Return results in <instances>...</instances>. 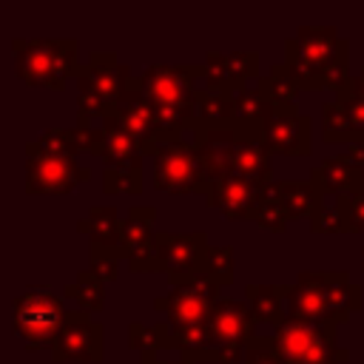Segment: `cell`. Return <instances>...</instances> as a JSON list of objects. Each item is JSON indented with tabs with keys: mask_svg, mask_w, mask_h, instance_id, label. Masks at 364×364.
Instances as JSON below:
<instances>
[{
	"mask_svg": "<svg viewBox=\"0 0 364 364\" xmlns=\"http://www.w3.org/2000/svg\"><path fill=\"white\" fill-rule=\"evenodd\" d=\"M355 85H358V91L364 94V65H361V71L355 74Z\"/></svg>",
	"mask_w": 364,
	"mask_h": 364,
	"instance_id": "42",
	"label": "cell"
},
{
	"mask_svg": "<svg viewBox=\"0 0 364 364\" xmlns=\"http://www.w3.org/2000/svg\"><path fill=\"white\" fill-rule=\"evenodd\" d=\"M128 347L145 353H156L162 350V333H159V321L156 324H142V321H131L128 324Z\"/></svg>",
	"mask_w": 364,
	"mask_h": 364,
	"instance_id": "36",
	"label": "cell"
},
{
	"mask_svg": "<svg viewBox=\"0 0 364 364\" xmlns=\"http://www.w3.org/2000/svg\"><path fill=\"white\" fill-rule=\"evenodd\" d=\"M88 259H91V273H97L102 282H117L119 279V262H125V247H97L88 245Z\"/></svg>",
	"mask_w": 364,
	"mask_h": 364,
	"instance_id": "33",
	"label": "cell"
},
{
	"mask_svg": "<svg viewBox=\"0 0 364 364\" xmlns=\"http://www.w3.org/2000/svg\"><path fill=\"white\" fill-rule=\"evenodd\" d=\"M273 341L284 364H347L350 350L336 341V327L284 321L273 327Z\"/></svg>",
	"mask_w": 364,
	"mask_h": 364,
	"instance_id": "6",
	"label": "cell"
},
{
	"mask_svg": "<svg viewBox=\"0 0 364 364\" xmlns=\"http://www.w3.org/2000/svg\"><path fill=\"white\" fill-rule=\"evenodd\" d=\"M253 222H259L264 230H273V233H284L287 230L290 216L284 210V202H282V193H279V182H270V185L262 188Z\"/></svg>",
	"mask_w": 364,
	"mask_h": 364,
	"instance_id": "29",
	"label": "cell"
},
{
	"mask_svg": "<svg viewBox=\"0 0 364 364\" xmlns=\"http://www.w3.org/2000/svg\"><path fill=\"white\" fill-rule=\"evenodd\" d=\"M259 193H262L259 185H253L245 176L230 173L225 179L210 182V191L205 199L210 208L222 210L228 219H253L256 205H259Z\"/></svg>",
	"mask_w": 364,
	"mask_h": 364,
	"instance_id": "18",
	"label": "cell"
},
{
	"mask_svg": "<svg viewBox=\"0 0 364 364\" xmlns=\"http://www.w3.org/2000/svg\"><path fill=\"white\" fill-rule=\"evenodd\" d=\"M279 193H282V202L290 219H304V216L310 219L324 205V199L316 193L310 179H284L279 182Z\"/></svg>",
	"mask_w": 364,
	"mask_h": 364,
	"instance_id": "25",
	"label": "cell"
},
{
	"mask_svg": "<svg viewBox=\"0 0 364 364\" xmlns=\"http://www.w3.org/2000/svg\"><path fill=\"white\" fill-rule=\"evenodd\" d=\"M142 364H191V361H156V353H145L142 355Z\"/></svg>",
	"mask_w": 364,
	"mask_h": 364,
	"instance_id": "41",
	"label": "cell"
},
{
	"mask_svg": "<svg viewBox=\"0 0 364 364\" xmlns=\"http://www.w3.org/2000/svg\"><path fill=\"white\" fill-rule=\"evenodd\" d=\"M65 313V301L48 284H31L11 301V330L26 350L51 353Z\"/></svg>",
	"mask_w": 364,
	"mask_h": 364,
	"instance_id": "5",
	"label": "cell"
},
{
	"mask_svg": "<svg viewBox=\"0 0 364 364\" xmlns=\"http://www.w3.org/2000/svg\"><path fill=\"white\" fill-rule=\"evenodd\" d=\"M154 245H156L154 270L168 273L171 287L205 279V262H208V247H210L205 230H191V233L156 230Z\"/></svg>",
	"mask_w": 364,
	"mask_h": 364,
	"instance_id": "10",
	"label": "cell"
},
{
	"mask_svg": "<svg viewBox=\"0 0 364 364\" xmlns=\"http://www.w3.org/2000/svg\"><path fill=\"white\" fill-rule=\"evenodd\" d=\"M256 91L270 102V105H296V97H299V82L293 80V74L287 71L284 63L273 65L264 77H259L256 82Z\"/></svg>",
	"mask_w": 364,
	"mask_h": 364,
	"instance_id": "26",
	"label": "cell"
},
{
	"mask_svg": "<svg viewBox=\"0 0 364 364\" xmlns=\"http://www.w3.org/2000/svg\"><path fill=\"white\" fill-rule=\"evenodd\" d=\"M245 296H247V304H250L256 321H264L273 327L287 321V310H284L287 284H247Z\"/></svg>",
	"mask_w": 364,
	"mask_h": 364,
	"instance_id": "24",
	"label": "cell"
},
{
	"mask_svg": "<svg viewBox=\"0 0 364 364\" xmlns=\"http://www.w3.org/2000/svg\"><path fill=\"white\" fill-rule=\"evenodd\" d=\"M219 290L222 287L210 284L208 279H199V282H191V284L171 287L168 296H156L154 299V307L159 313H165V321H168V327L173 333V341L179 336H188L193 330H202L210 321L216 304L222 301Z\"/></svg>",
	"mask_w": 364,
	"mask_h": 364,
	"instance_id": "9",
	"label": "cell"
},
{
	"mask_svg": "<svg viewBox=\"0 0 364 364\" xmlns=\"http://www.w3.org/2000/svg\"><path fill=\"white\" fill-rule=\"evenodd\" d=\"M54 361H80V364H100L105 358V330L91 313L85 310H68L54 347H51Z\"/></svg>",
	"mask_w": 364,
	"mask_h": 364,
	"instance_id": "12",
	"label": "cell"
},
{
	"mask_svg": "<svg viewBox=\"0 0 364 364\" xmlns=\"http://www.w3.org/2000/svg\"><path fill=\"white\" fill-rule=\"evenodd\" d=\"M262 139L270 154L307 156L313 148V119L296 105H270L262 122Z\"/></svg>",
	"mask_w": 364,
	"mask_h": 364,
	"instance_id": "13",
	"label": "cell"
},
{
	"mask_svg": "<svg viewBox=\"0 0 364 364\" xmlns=\"http://www.w3.org/2000/svg\"><path fill=\"white\" fill-rule=\"evenodd\" d=\"M310 182L321 199H336V196H355L364 193V168L350 162L347 154L327 156L324 162L313 165Z\"/></svg>",
	"mask_w": 364,
	"mask_h": 364,
	"instance_id": "17",
	"label": "cell"
},
{
	"mask_svg": "<svg viewBox=\"0 0 364 364\" xmlns=\"http://www.w3.org/2000/svg\"><path fill=\"white\" fill-rule=\"evenodd\" d=\"M284 310H287V321H299V324H324V327H341L350 321V313L330 307L313 287L296 282L287 284V299H284Z\"/></svg>",
	"mask_w": 364,
	"mask_h": 364,
	"instance_id": "19",
	"label": "cell"
},
{
	"mask_svg": "<svg viewBox=\"0 0 364 364\" xmlns=\"http://www.w3.org/2000/svg\"><path fill=\"white\" fill-rule=\"evenodd\" d=\"M284 65L301 91H336L350 80V43L336 26H299L284 40Z\"/></svg>",
	"mask_w": 364,
	"mask_h": 364,
	"instance_id": "2",
	"label": "cell"
},
{
	"mask_svg": "<svg viewBox=\"0 0 364 364\" xmlns=\"http://www.w3.org/2000/svg\"><path fill=\"white\" fill-rule=\"evenodd\" d=\"M245 364H284L276 350L273 336H256L245 353Z\"/></svg>",
	"mask_w": 364,
	"mask_h": 364,
	"instance_id": "38",
	"label": "cell"
},
{
	"mask_svg": "<svg viewBox=\"0 0 364 364\" xmlns=\"http://www.w3.org/2000/svg\"><path fill=\"white\" fill-rule=\"evenodd\" d=\"M310 230L313 233H353L350 225V196H336L324 199V205L310 216Z\"/></svg>",
	"mask_w": 364,
	"mask_h": 364,
	"instance_id": "28",
	"label": "cell"
},
{
	"mask_svg": "<svg viewBox=\"0 0 364 364\" xmlns=\"http://www.w3.org/2000/svg\"><path fill=\"white\" fill-rule=\"evenodd\" d=\"M233 105H236V94L202 91V97H199V131L196 134H205L213 128H228L233 122Z\"/></svg>",
	"mask_w": 364,
	"mask_h": 364,
	"instance_id": "27",
	"label": "cell"
},
{
	"mask_svg": "<svg viewBox=\"0 0 364 364\" xmlns=\"http://www.w3.org/2000/svg\"><path fill=\"white\" fill-rule=\"evenodd\" d=\"M156 210L151 205H131L122 219V247L131 273H148L156 262Z\"/></svg>",
	"mask_w": 364,
	"mask_h": 364,
	"instance_id": "14",
	"label": "cell"
},
{
	"mask_svg": "<svg viewBox=\"0 0 364 364\" xmlns=\"http://www.w3.org/2000/svg\"><path fill=\"white\" fill-rule=\"evenodd\" d=\"M321 136H324V142H347V145L358 142V134L353 128L350 114L336 100L321 105Z\"/></svg>",
	"mask_w": 364,
	"mask_h": 364,
	"instance_id": "31",
	"label": "cell"
},
{
	"mask_svg": "<svg viewBox=\"0 0 364 364\" xmlns=\"http://www.w3.org/2000/svg\"><path fill=\"white\" fill-rule=\"evenodd\" d=\"M74 80H77V119L91 122L94 117L105 119L119 111L134 74L131 65H122L114 51H94L85 63H80Z\"/></svg>",
	"mask_w": 364,
	"mask_h": 364,
	"instance_id": "3",
	"label": "cell"
},
{
	"mask_svg": "<svg viewBox=\"0 0 364 364\" xmlns=\"http://www.w3.org/2000/svg\"><path fill=\"white\" fill-rule=\"evenodd\" d=\"M301 284L313 287L330 307L344 310V313H355L361 310V287L355 282H350V276L344 270H301L299 279Z\"/></svg>",
	"mask_w": 364,
	"mask_h": 364,
	"instance_id": "21",
	"label": "cell"
},
{
	"mask_svg": "<svg viewBox=\"0 0 364 364\" xmlns=\"http://www.w3.org/2000/svg\"><path fill=\"white\" fill-rule=\"evenodd\" d=\"M361 267H364V247H361Z\"/></svg>",
	"mask_w": 364,
	"mask_h": 364,
	"instance_id": "43",
	"label": "cell"
},
{
	"mask_svg": "<svg viewBox=\"0 0 364 364\" xmlns=\"http://www.w3.org/2000/svg\"><path fill=\"white\" fill-rule=\"evenodd\" d=\"M205 279L216 287L233 284V247L230 245H210L205 262Z\"/></svg>",
	"mask_w": 364,
	"mask_h": 364,
	"instance_id": "32",
	"label": "cell"
},
{
	"mask_svg": "<svg viewBox=\"0 0 364 364\" xmlns=\"http://www.w3.org/2000/svg\"><path fill=\"white\" fill-rule=\"evenodd\" d=\"M102 131H105V151H102L105 168H142L145 154H142L139 142L119 125L117 117H105Z\"/></svg>",
	"mask_w": 364,
	"mask_h": 364,
	"instance_id": "22",
	"label": "cell"
},
{
	"mask_svg": "<svg viewBox=\"0 0 364 364\" xmlns=\"http://www.w3.org/2000/svg\"><path fill=\"white\" fill-rule=\"evenodd\" d=\"M350 225H353V233L364 230V193L350 196Z\"/></svg>",
	"mask_w": 364,
	"mask_h": 364,
	"instance_id": "39",
	"label": "cell"
},
{
	"mask_svg": "<svg viewBox=\"0 0 364 364\" xmlns=\"http://www.w3.org/2000/svg\"><path fill=\"white\" fill-rule=\"evenodd\" d=\"M336 102L350 114L353 128L358 134V139H364V94L355 85V77H350L341 88H336Z\"/></svg>",
	"mask_w": 364,
	"mask_h": 364,
	"instance_id": "35",
	"label": "cell"
},
{
	"mask_svg": "<svg viewBox=\"0 0 364 364\" xmlns=\"http://www.w3.org/2000/svg\"><path fill=\"white\" fill-rule=\"evenodd\" d=\"M119 119V125L139 142L142 154L154 159V154L159 151V128H156V114L154 108L148 105V100L139 94L136 88V77L128 82V91L122 97V105L119 111L114 114Z\"/></svg>",
	"mask_w": 364,
	"mask_h": 364,
	"instance_id": "16",
	"label": "cell"
},
{
	"mask_svg": "<svg viewBox=\"0 0 364 364\" xmlns=\"http://www.w3.org/2000/svg\"><path fill=\"white\" fill-rule=\"evenodd\" d=\"M91 179V168H82L77 156L46 154L31 142H26V193H51L63 196Z\"/></svg>",
	"mask_w": 364,
	"mask_h": 364,
	"instance_id": "11",
	"label": "cell"
},
{
	"mask_svg": "<svg viewBox=\"0 0 364 364\" xmlns=\"http://www.w3.org/2000/svg\"><path fill=\"white\" fill-rule=\"evenodd\" d=\"M154 188L165 193H202L210 191L202 154L193 139H173L154 154Z\"/></svg>",
	"mask_w": 364,
	"mask_h": 364,
	"instance_id": "7",
	"label": "cell"
},
{
	"mask_svg": "<svg viewBox=\"0 0 364 364\" xmlns=\"http://www.w3.org/2000/svg\"><path fill=\"white\" fill-rule=\"evenodd\" d=\"M11 48L17 54V77L28 85L60 91L80 68L74 37H14Z\"/></svg>",
	"mask_w": 364,
	"mask_h": 364,
	"instance_id": "4",
	"label": "cell"
},
{
	"mask_svg": "<svg viewBox=\"0 0 364 364\" xmlns=\"http://www.w3.org/2000/svg\"><path fill=\"white\" fill-rule=\"evenodd\" d=\"M65 296L77 301L80 310L85 313H100L105 307V290H102V279L91 270H80L77 279L71 284H65Z\"/></svg>",
	"mask_w": 364,
	"mask_h": 364,
	"instance_id": "30",
	"label": "cell"
},
{
	"mask_svg": "<svg viewBox=\"0 0 364 364\" xmlns=\"http://www.w3.org/2000/svg\"><path fill=\"white\" fill-rule=\"evenodd\" d=\"M347 156H350V162H355L358 168H364V139L350 142L347 145Z\"/></svg>",
	"mask_w": 364,
	"mask_h": 364,
	"instance_id": "40",
	"label": "cell"
},
{
	"mask_svg": "<svg viewBox=\"0 0 364 364\" xmlns=\"http://www.w3.org/2000/svg\"><path fill=\"white\" fill-rule=\"evenodd\" d=\"M102 193H142V168H102Z\"/></svg>",
	"mask_w": 364,
	"mask_h": 364,
	"instance_id": "34",
	"label": "cell"
},
{
	"mask_svg": "<svg viewBox=\"0 0 364 364\" xmlns=\"http://www.w3.org/2000/svg\"><path fill=\"white\" fill-rule=\"evenodd\" d=\"M196 80H205V65H148L136 77L139 94L156 114L159 145L173 139H193L199 131V97Z\"/></svg>",
	"mask_w": 364,
	"mask_h": 364,
	"instance_id": "1",
	"label": "cell"
},
{
	"mask_svg": "<svg viewBox=\"0 0 364 364\" xmlns=\"http://www.w3.org/2000/svg\"><path fill=\"white\" fill-rule=\"evenodd\" d=\"M233 128V125H230ZM228 159H230V173L250 179L253 185L264 188L273 182V168H270V151L259 139H245L242 134L233 131L230 145H228Z\"/></svg>",
	"mask_w": 364,
	"mask_h": 364,
	"instance_id": "20",
	"label": "cell"
},
{
	"mask_svg": "<svg viewBox=\"0 0 364 364\" xmlns=\"http://www.w3.org/2000/svg\"><path fill=\"white\" fill-rule=\"evenodd\" d=\"M77 230L88 236V245L97 247H122V219L114 205H94L88 216L77 222Z\"/></svg>",
	"mask_w": 364,
	"mask_h": 364,
	"instance_id": "23",
	"label": "cell"
},
{
	"mask_svg": "<svg viewBox=\"0 0 364 364\" xmlns=\"http://www.w3.org/2000/svg\"><path fill=\"white\" fill-rule=\"evenodd\" d=\"M256 338V316L247 301L222 299L208 321V344L213 364H242Z\"/></svg>",
	"mask_w": 364,
	"mask_h": 364,
	"instance_id": "8",
	"label": "cell"
},
{
	"mask_svg": "<svg viewBox=\"0 0 364 364\" xmlns=\"http://www.w3.org/2000/svg\"><path fill=\"white\" fill-rule=\"evenodd\" d=\"M34 145L46 154H57V156H77L74 151V139H71V128H48L43 131Z\"/></svg>",
	"mask_w": 364,
	"mask_h": 364,
	"instance_id": "37",
	"label": "cell"
},
{
	"mask_svg": "<svg viewBox=\"0 0 364 364\" xmlns=\"http://www.w3.org/2000/svg\"><path fill=\"white\" fill-rule=\"evenodd\" d=\"M247 80H259V51H208L205 91L236 94L247 88Z\"/></svg>",
	"mask_w": 364,
	"mask_h": 364,
	"instance_id": "15",
	"label": "cell"
}]
</instances>
